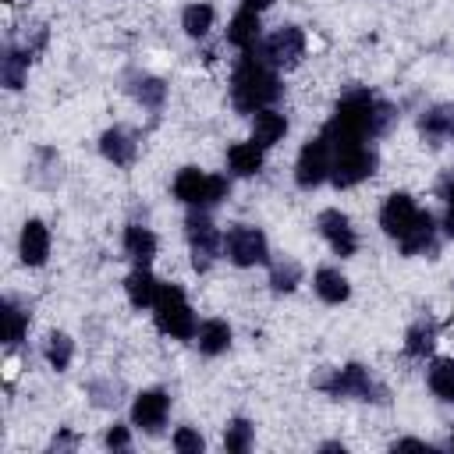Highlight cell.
<instances>
[{"mask_svg": "<svg viewBox=\"0 0 454 454\" xmlns=\"http://www.w3.org/2000/svg\"><path fill=\"white\" fill-rule=\"evenodd\" d=\"M262 64H270L273 71L280 67H294L305 57V32L298 25H280L277 32H270L266 39H259V46L252 50Z\"/></svg>", "mask_w": 454, "mask_h": 454, "instance_id": "cell-10", "label": "cell"}, {"mask_svg": "<svg viewBox=\"0 0 454 454\" xmlns=\"http://www.w3.org/2000/svg\"><path fill=\"white\" fill-rule=\"evenodd\" d=\"M124 252H128V259L135 262V266H149L153 259H156V234L149 231V227H142V223H128L124 227Z\"/></svg>", "mask_w": 454, "mask_h": 454, "instance_id": "cell-22", "label": "cell"}, {"mask_svg": "<svg viewBox=\"0 0 454 454\" xmlns=\"http://www.w3.org/2000/svg\"><path fill=\"white\" fill-rule=\"evenodd\" d=\"M319 390H326L330 397H344V401H369V404H387V387L358 362H348L340 369H330L326 376L316 380Z\"/></svg>", "mask_w": 454, "mask_h": 454, "instance_id": "cell-4", "label": "cell"}, {"mask_svg": "<svg viewBox=\"0 0 454 454\" xmlns=\"http://www.w3.org/2000/svg\"><path fill=\"white\" fill-rule=\"evenodd\" d=\"M184 238H188V252H192V266L199 273H206L216 255H223V234L216 231V223L209 220L206 209H192L184 216Z\"/></svg>", "mask_w": 454, "mask_h": 454, "instance_id": "cell-8", "label": "cell"}, {"mask_svg": "<svg viewBox=\"0 0 454 454\" xmlns=\"http://www.w3.org/2000/svg\"><path fill=\"white\" fill-rule=\"evenodd\" d=\"M330 163H333V149L326 142V135H312L301 149H298V160H294V184L301 192H312L319 188L323 181H330Z\"/></svg>", "mask_w": 454, "mask_h": 454, "instance_id": "cell-11", "label": "cell"}, {"mask_svg": "<svg viewBox=\"0 0 454 454\" xmlns=\"http://www.w3.org/2000/svg\"><path fill=\"white\" fill-rule=\"evenodd\" d=\"M284 135H287V117H284L280 110L266 106V110L252 114V135H248V138H252L259 149H273Z\"/></svg>", "mask_w": 454, "mask_h": 454, "instance_id": "cell-18", "label": "cell"}, {"mask_svg": "<svg viewBox=\"0 0 454 454\" xmlns=\"http://www.w3.org/2000/svg\"><path fill=\"white\" fill-rule=\"evenodd\" d=\"M333 149V145H330ZM380 167V153L369 142H351V145H337L333 149V163H330V184L333 188H355L365 177H372Z\"/></svg>", "mask_w": 454, "mask_h": 454, "instance_id": "cell-7", "label": "cell"}, {"mask_svg": "<svg viewBox=\"0 0 454 454\" xmlns=\"http://www.w3.org/2000/svg\"><path fill=\"white\" fill-rule=\"evenodd\" d=\"M450 450H454V433H450Z\"/></svg>", "mask_w": 454, "mask_h": 454, "instance_id": "cell-41", "label": "cell"}, {"mask_svg": "<svg viewBox=\"0 0 454 454\" xmlns=\"http://www.w3.org/2000/svg\"><path fill=\"white\" fill-rule=\"evenodd\" d=\"M153 323L163 337H174V340H192L199 323H195V312L181 291V284H160L156 298H153Z\"/></svg>", "mask_w": 454, "mask_h": 454, "instance_id": "cell-5", "label": "cell"}, {"mask_svg": "<svg viewBox=\"0 0 454 454\" xmlns=\"http://www.w3.org/2000/svg\"><path fill=\"white\" fill-rule=\"evenodd\" d=\"M167 415H170V394L160 390V387H149L142 394H135L131 401V426L142 429V433H160L167 426Z\"/></svg>", "mask_w": 454, "mask_h": 454, "instance_id": "cell-12", "label": "cell"}, {"mask_svg": "<svg viewBox=\"0 0 454 454\" xmlns=\"http://www.w3.org/2000/svg\"><path fill=\"white\" fill-rule=\"evenodd\" d=\"M298 284H301V262H298V259L284 255V259H273V262H270V287H273L277 294H287V291H294Z\"/></svg>", "mask_w": 454, "mask_h": 454, "instance_id": "cell-29", "label": "cell"}, {"mask_svg": "<svg viewBox=\"0 0 454 454\" xmlns=\"http://www.w3.org/2000/svg\"><path fill=\"white\" fill-rule=\"evenodd\" d=\"M380 227L404 255H426L436 252V220L429 209H422L408 192H390L380 206Z\"/></svg>", "mask_w": 454, "mask_h": 454, "instance_id": "cell-2", "label": "cell"}, {"mask_svg": "<svg viewBox=\"0 0 454 454\" xmlns=\"http://www.w3.org/2000/svg\"><path fill=\"white\" fill-rule=\"evenodd\" d=\"M128 92H131V99L142 103L145 110H160L163 99H167V85H163V78L145 74V71H131V74H128Z\"/></svg>", "mask_w": 454, "mask_h": 454, "instance_id": "cell-21", "label": "cell"}, {"mask_svg": "<svg viewBox=\"0 0 454 454\" xmlns=\"http://www.w3.org/2000/svg\"><path fill=\"white\" fill-rule=\"evenodd\" d=\"M319 450H340V454H344V443H333V440H330V443H319Z\"/></svg>", "mask_w": 454, "mask_h": 454, "instance_id": "cell-39", "label": "cell"}, {"mask_svg": "<svg viewBox=\"0 0 454 454\" xmlns=\"http://www.w3.org/2000/svg\"><path fill=\"white\" fill-rule=\"evenodd\" d=\"M99 153H103V160H110L114 167H128V163H135V156H138V142H135V135H131L128 128L114 124V128H106V131L99 135Z\"/></svg>", "mask_w": 454, "mask_h": 454, "instance_id": "cell-15", "label": "cell"}, {"mask_svg": "<svg viewBox=\"0 0 454 454\" xmlns=\"http://www.w3.org/2000/svg\"><path fill=\"white\" fill-rule=\"evenodd\" d=\"M231 323L227 319H202L199 323V330H195V337H192V344L199 348V355H206V358H216V355H223L227 348H231Z\"/></svg>", "mask_w": 454, "mask_h": 454, "instance_id": "cell-17", "label": "cell"}, {"mask_svg": "<svg viewBox=\"0 0 454 454\" xmlns=\"http://www.w3.org/2000/svg\"><path fill=\"white\" fill-rule=\"evenodd\" d=\"M316 227H319V234H323V241L330 245L333 255L348 259V255L358 252V234H355L348 213H340V209H323V213L316 216Z\"/></svg>", "mask_w": 454, "mask_h": 454, "instance_id": "cell-13", "label": "cell"}, {"mask_svg": "<svg viewBox=\"0 0 454 454\" xmlns=\"http://www.w3.org/2000/svg\"><path fill=\"white\" fill-rule=\"evenodd\" d=\"M440 199L447 202V209L454 213V174H447L443 181H440Z\"/></svg>", "mask_w": 454, "mask_h": 454, "instance_id": "cell-35", "label": "cell"}, {"mask_svg": "<svg viewBox=\"0 0 454 454\" xmlns=\"http://www.w3.org/2000/svg\"><path fill=\"white\" fill-rule=\"evenodd\" d=\"M32 53H35V46H7L4 50V57H0V78H4L7 89H21L25 85Z\"/></svg>", "mask_w": 454, "mask_h": 454, "instance_id": "cell-23", "label": "cell"}, {"mask_svg": "<svg viewBox=\"0 0 454 454\" xmlns=\"http://www.w3.org/2000/svg\"><path fill=\"white\" fill-rule=\"evenodd\" d=\"M280 96V78L270 64H262L255 53H241L231 71V106L238 114H259L273 106Z\"/></svg>", "mask_w": 454, "mask_h": 454, "instance_id": "cell-3", "label": "cell"}, {"mask_svg": "<svg viewBox=\"0 0 454 454\" xmlns=\"http://www.w3.org/2000/svg\"><path fill=\"white\" fill-rule=\"evenodd\" d=\"M394 117L397 114H394V106L387 99H380L376 92L355 85L337 99L330 121L323 124V135H326V142L333 149L337 145H351V142H372L394 124Z\"/></svg>", "mask_w": 454, "mask_h": 454, "instance_id": "cell-1", "label": "cell"}, {"mask_svg": "<svg viewBox=\"0 0 454 454\" xmlns=\"http://www.w3.org/2000/svg\"><path fill=\"white\" fill-rule=\"evenodd\" d=\"M443 227H447V234L454 238V213H450V209H447V220H443Z\"/></svg>", "mask_w": 454, "mask_h": 454, "instance_id": "cell-40", "label": "cell"}, {"mask_svg": "<svg viewBox=\"0 0 454 454\" xmlns=\"http://www.w3.org/2000/svg\"><path fill=\"white\" fill-rule=\"evenodd\" d=\"M213 21H216V11H213V4H206V0H195V4H188V7L181 11V28H184V35H192V39L209 35Z\"/></svg>", "mask_w": 454, "mask_h": 454, "instance_id": "cell-26", "label": "cell"}, {"mask_svg": "<svg viewBox=\"0 0 454 454\" xmlns=\"http://www.w3.org/2000/svg\"><path fill=\"white\" fill-rule=\"evenodd\" d=\"M231 195L227 174H206L202 167H181L174 177V199L188 209H213Z\"/></svg>", "mask_w": 454, "mask_h": 454, "instance_id": "cell-6", "label": "cell"}, {"mask_svg": "<svg viewBox=\"0 0 454 454\" xmlns=\"http://www.w3.org/2000/svg\"><path fill=\"white\" fill-rule=\"evenodd\" d=\"M170 443H174V450H181V454H202V450H206L202 433L192 429V426H177L174 436H170Z\"/></svg>", "mask_w": 454, "mask_h": 454, "instance_id": "cell-33", "label": "cell"}, {"mask_svg": "<svg viewBox=\"0 0 454 454\" xmlns=\"http://www.w3.org/2000/svg\"><path fill=\"white\" fill-rule=\"evenodd\" d=\"M252 440H255V426L248 419H231L227 422V429H223V450L245 454L252 447Z\"/></svg>", "mask_w": 454, "mask_h": 454, "instance_id": "cell-32", "label": "cell"}, {"mask_svg": "<svg viewBox=\"0 0 454 454\" xmlns=\"http://www.w3.org/2000/svg\"><path fill=\"white\" fill-rule=\"evenodd\" d=\"M18 259L25 262V266H46V259H50V227L39 220V216H32V220H25L21 223V234H18Z\"/></svg>", "mask_w": 454, "mask_h": 454, "instance_id": "cell-14", "label": "cell"}, {"mask_svg": "<svg viewBox=\"0 0 454 454\" xmlns=\"http://www.w3.org/2000/svg\"><path fill=\"white\" fill-rule=\"evenodd\" d=\"M43 358H46V365L50 369H57V372H64L67 365H71V358H74V340L67 337V333H50L46 337V344H43Z\"/></svg>", "mask_w": 454, "mask_h": 454, "instance_id": "cell-30", "label": "cell"}, {"mask_svg": "<svg viewBox=\"0 0 454 454\" xmlns=\"http://www.w3.org/2000/svg\"><path fill=\"white\" fill-rule=\"evenodd\" d=\"M312 291L319 294V301L340 305V301L351 298V280H348L337 266H319V270L312 273Z\"/></svg>", "mask_w": 454, "mask_h": 454, "instance_id": "cell-19", "label": "cell"}, {"mask_svg": "<svg viewBox=\"0 0 454 454\" xmlns=\"http://www.w3.org/2000/svg\"><path fill=\"white\" fill-rule=\"evenodd\" d=\"M103 447H110V450H128V447H131V433H128V426H121V422L106 426V433H103Z\"/></svg>", "mask_w": 454, "mask_h": 454, "instance_id": "cell-34", "label": "cell"}, {"mask_svg": "<svg viewBox=\"0 0 454 454\" xmlns=\"http://www.w3.org/2000/svg\"><path fill=\"white\" fill-rule=\"evenodd\" d=\"M4 340L14 348V344H21V337H25V330H28V309H21L14 298H7L4 301Z\"/></svg>", "mask_w": 454, "mask_h": 454, "instance_id": "cell-31", "label": "cell"}, {"mask_svg": "<svg viewBox=\"0 0 454 454\" xmlns=\"http://www.w3.org/2000/svg\"><path fill=\"white\" fill-rule=\"evenodd\" d=\"M450 121H454L450 106H429V110L419 114V135L429 145H440L443 138H450Z\"/></svg>", "mask_w": 454, "mask_h": 454, "instance_id": "cell-25", "label": "cell"}, {"mask_svg": "<svg viewBox=\"0 0 454 454\" xmlns=\"http://www.w3.org/2000/svg\"><path fill=\"white\" fill-rule=\"evenodd\" d=\"M241 7H248V11H266V7H273V0H241Z\"/></svg>", "mask_w": 454, "mask_h": 454, "instance_id": "cell-38", "label": "cell"}, {"mask_svg": "<svg viewBox=\"0 0 454 454\" xmlns=\"http://www.w3.org/2000/svg\"><path fill=\"white\" fill-rule=\"evenodd\" d=\"M262 39V25H259V11H248V7H238V14L231 18L227 25V43L238 46L241 53H252Z\"/></svg>", "mask_w": 454, "mask_h": 454, "instance_id": "cell-16", "label": "cell"}, {"mask_svg": "<svg viewBox=\"0 0 454 454\" xmlns=\"http://www.w3.org/2000/svg\"><path fill=\"white\" fill-rule=\"evenodd\" d=\"M436 344V323L433 319H415L404 333V355L408 358H426Z\"/></svg>", "mask_w": 454, "mask_h": 454, "instance_id": "cell-27", "label": "cell"}, {"mask_svg": "<svg viewBox=\"0 0 454 454\" xmlns=\"http://www.w3.org/2000/svg\"><path fill=\"white\" fill-rule=\"evenodd\" d=\"M160 291V280L149 273V266H135L128 277H124V294L135 309H153V298Z\"/></svg>", "mask_w": 454, "mask_h": 454, "instance_id": "cell-24", "label": "cell"}, {"mask_svg": "<svg viewBox=\"0 0 454 454\" xmlns=\"http://www.w3.org/2000/svg\"><path fill=\"white\" fill-rule=\"evenodd\" d=\"M450 138H454V121H450Z\"/></svg>", "mask_w": 454, "mask_h": 454, "instance_id": "cell-42", "label": "cell"}, {"mask_svg": "<svg viewBox=\"0 0 454 454\" xmlns=\"http://www.w3.org/2000/svg\"><path fill=\"white\" fill-rule=\"evenodd\" d=\"M394 450H429V443L415 440V436H404V440H394Z\"/></svg>", "mask_w": 454, "mask_h": 454, "instance_id": "cell-36", "label": "cell"}, {"mask_svg": "<svg viewBox=\"0 0 454 454\" xmlns=\"http://www.w3.org/2000/svg\"><path fill=\"white\" fill-rule=\"evenodd\" d=\"M223 255L231 266L248 270V266H270V241L259 227L252 223H234L223 231Z\"/></svg>", "mask_w": 454, "mask_h": 454, "instance_id": "cell-9", "label": "cell"}, {"mask_svg": "<svg viewBox=\"0 0 454 454\" xmlns=\"http://www.w3.org/2000/svg\"><path fill=\"white\" fill-rule=\"evenodd\" d=\"M426 383L440 401L454 404V358H433L429 372H426Z\"/></svg>", "mask_w": 454, "mask_h": 454, "instance_id": "cell-28", "label": "cell"}, {"mask_svg": "<svg viewBox=\"0 0 454 454\" xmlns=\"http://www.w3.org/2000/svg\"><path fill=\"white\" fill-rule=\"evenodd\" d=\"M266 163V149H259L252 138L248 142H234L227 149V170L231 177H255Z\"/></svg>", "mask_w": 454, "mask_h": 454, "instance_id": "cell-20", "label": "cell"}, {"mask_svg": "<svg viewBox=\"0 0 454 454\" xmlns=\"http://www.w3.org/2000/svg\"><path fill=\"white\" fill-rule=\"evenodd\" d=\"M50 447H53V450H60V447H78V436H74V433H57Z\"/></svg>", "mask_w": 454, "mask_h": 454, "instance_id": "cell-37", "label": "cell"}]
</instances>
